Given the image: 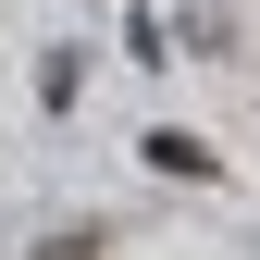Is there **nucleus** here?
<instances>
[{
	"label": "nucleus",
	"mask_w": 260,
	"mask_h": 260,
	"mask_svg": "<svg viewBox=\"0 0 260 260\" xmlns=\"http://www.w3.org/2000/svg\"><path fill=\"white\" fill-rule=\"evenodd\" d=\"M38 260H100V236H38Z\"/></svg>",
	"instance_id": "2"
},
{
	"label": "nucleus",
	"mask_w": 260,
	"mask_h": 260,
	"mask_svg": "<svg viewBox=\"0 0 260 260\" xmlns=\"http://www.w3.org/2000/svg\"><path fill=\"white\" fill-rule=\"evenodd\" d=\"M137 161H149V174H174V186H211V174H223V161H211L199 137H174V124H161V137H149Z\"/></svg>",
	"instance_id": "1"
}]
</instances>
